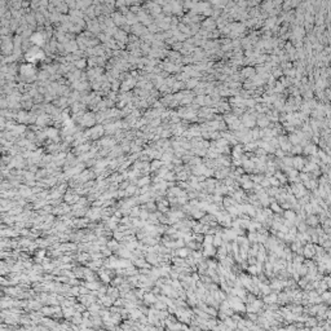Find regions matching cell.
I'll return each mask as SVG.
<instances>
[{
	"label": "cell",
	"mask_w": 331,
	"mask_h": 331,
	"mask_svg": "<svg viewBox=\"0 0 331 331\" xmlns=\"http://www.w3.org/2000/svg\"><path fill=\"white\" fill-rule=\"evenodd\" d=\"M303 254L307 259H312L313 256H316V250H314V244L312 243H307L303 247Z\"/></svg>",
	"instance_id": "cell-1"
},
{
	"label": "cell",
	"mask_w": 331,
	"mask_h": 331,
	"mask_svg": "<svg viewBox=\"0 0 331 331\" xmlns=\"http://www.w3.org/2000/svg\"><path fill=\"white\" fill-rule=\"evenodd\" d=\"M216 250L217 248H215V246L213 244H208V246H203V256H207V258H210V256H215L216 255Z\"/></svg>",
	"instance_id": "cell-2"
},
{
	"label": "cell",
	"mask_w": 331,
	"mask_h": 331,
	"mask_svg": "<svg viewBox=\"0 0 331 331\" xmlns=\"http://www.w3.org/2000/svg\"><path fill=\"white\" fill-rule=\"evenodd\" d=\"M31 42L34 43L36 47H39V45H43L45 42V38L44 35L42 34V32H36V34H34L32 36H31Z\"/></svg>",
	"instance_id": "cell-3"
},
{
	"label": "cell",
	"mask_w": 331,
	"mask_h": 331,
	"mask_svg": "<svg viewBox=\"0 0 331 331\" xmlns=\"http://www.w3.org/2000/svg\"><path fill=\"white\" fill-rule=\"evenodd\" d=\"M304 164H305V160L303 159L301 157H295L292 158V167H294L295 169H297V171H301L304 167Z\"/></svg>",
	"instance_id": "cell-4"
},
{
	"label": "cell",
	"mask_w": 331,
	"mask_h": 331,
	"mask_svg": "<svg viewBox=\"0 0 331 331\" xmlns=\"http://www.w3.org/2000/svg\"><path fill=\"white\" fill-rule=\"evenodd\" d=\"M243 126L244 127H247V128H251V127H254L256 124V120H255V118H254L252 115H250V114H246L243 117Z\"/></svg>",
	"instance_id": "cell-5"
},
{
	"label": "cell",
	"mask_w": 331,
	"mask_h": 331,
	"mask_svg": "<svg viewBox=\"0 0 331 331\" xmlns=\"http://www.w3.org/2000/svg\"><path fill=\"white\" fill-rule=\"evenodd\" d=\"M277 299H278V294H267V295H264V299H263V301H264V304H275L277 303Z\"/></svg>",
	"instance_id": "cell-6"
},
{
	"label": "cell",
	"mask_w": 331,
	"mask_h": 331,
	"mask_svg": "<svg viewBox=\"0 0 331 331\" xmlns=\"http://www.w3.org/2000/svg\"><path fill=\"white\" fill-rule=\"evenodd\" d=\"M21 73L26 76H31L35 74V69L31 65H23L22 68H21Z\"/></svg>",
	"instance_id": "cell-7"
},
{
	"label": "cell",
	"mask_w": 331,
	"mask_h": 331,
	"mask_svg": "<svg viewBox=\"0 0 331 331\" xmlns=\"http://www.w3.org/2000/svg\"><path fill=\"white\" fill-rule=\"evenodd\" d=\"M146 261H148L149 264H152V265H158V264H159V259L155 255V252H149L148 255H146Z\"/></svg>",
	"instance_id": "cell-8"
},
{
	"label": "cell",
	"mask_w": 331,
	"mask_h": 331,
	"mask_svg": "<svg viewBox=\"0 0 331 331\" xmlns=\"http://www.w3.org/2000/svg\"><path fill=\"white\" fill-rule=\"evenodd\" d=\"M283 217H285V220L294 221V220L296 219V212H295L294 210H289V208H287V210L285 211V213H283Z\"/></svg>",
	"instance_id": "cell-9"
},
{
	"label": "cell",
	"mask_w": 331,
	"mask_h": 331,
	"mask_svg": "<svg viewBox=\"0 0 331 331\" xmlns=\"http://www.w3.org/2000/svg\"><path fill=\"white\" fill-rule=\"evenodd\" d=\"M318 222H320V220H318L317 216H314L313 213L308 215V219H307V224H308V225H310L312 228H314V226H317V225H318Z\"/></svg>",
	"instance_id": "cell-10"
},
{
	"label": "cell",
	"mask_w": 331,
	"mask_h": 331,
	"mask_svg": "<svg viewBox=\"0 0 331 331\" xmlns=\"http://www.w3.org/2000/svg\"><path fill=\"white\" fill-rule=\"evenodd\" d=\"M144 301H145L146 304H154L155 301H157V296H155V294H153V292L145 294L144 295Z\"/></svg>",
	"instance_id": "cell-11"
},
{
	"label": "cell",
	"mask_w": 331,
	"mask_h": 331,
	"mask_svg": "<svg viewBox=\"0 0 331 331\" xmlns=\"http://www.w3.org/2000/svg\"><path fill=\"white\" fill-rule=\"evenodd\" d=\"M304 152H305V154H308V155H316V153H317V148H316V145L308 144V145H305Z\"/></svg>",
	"instance_id": "cell-12"
},
{
	"label": "cell",
	"mask_w": 331,
	"mask_h": 331,
	"mask_svg": "<svg viewBox=\"0 0 331 331\" xmlns=\"http://www.w3.org/2000/svg\"><path fill=\"white\" fill-rule=\"evenodd\" d=\"M102 132H104V129H102L100 126H98V127H95V128H93L92 131H91V133H92V135H91V137H93V138L100 137V136L102 135Z\"/></svg>",
	"instance_id": "cell-13"
},
{
	"label": "cell",
	"mask_w": 331,
	"mask_h": 331,
	"mask_svg": "<svg viewBox=\"0 0 331 331\" xmlns=\"http://www.w3.org/2000/svg\"><path fill=\"white\" fill-rule=\"evenodd\" d=\"M212 241H213V236H212V234H205V236H203L202 244H203V246H208V244H212Z\"/></svg>",
	"instance_id": "cell-14"
},
{
	"label": "cell",
	"mask_w": 331,
	"mask_h": 331,
	"mask_svg": "<svg viewBox=\"0 0 331 331\" xmlns=\"http://www.w3.org/2000/svg\"><path fill=\"white\" fill-rule=\"evenodd\" d=\"M256 123L259 124V127H261V128H265V127H268V124H269V118L261 117V118L258 119V122H256Z\"/></svg>",
	"instance_id": "cell-15"
},
{
	"label": "cell",
	"mask_w": 331,
	"mask_h": 331,
	"mask_svg": "<svg viewBox=\"0 0 331 331\" xmlns=\"http://www.w3.org/2000/svg\"><path fill=\"white\" fill-rule=\"evenodd\" d=\"M321 300H325L326 303H330V299H331V294H330V291L328 290H325L323 292H321Z\"/></svg>",
	"instance_id": "cell-16"
},
{
	"label": "cell",
	"mask_w": 331,
	"mask_h": 331,
	"mask_svg": "<svg viewBox=\"0 0 331 331\" xmlns=\"http://www.w3.org/2000/svg\"><path fill=\"white\" fill-rule=\"evenodd\" d=\"M162 166H163L162 160L157 159V160H154V162L152 163V166H150V169H152V171H158V169H159Z\"/></svg>",
	"instance_id": "cell-17"
},
{
	"label": "cell",
	"mask_w": 331,
	"mask_h": 331,
	"mask_svg": "<svg viewBox=\"0 0 331 331\" xmlns=\"http://www.w3.org/2000/svg\"><path fill=\"white\" fill-rule=\"evenodd\" d=\"M270 210H272L273 212H275V213H281V212H282V207L279 206V203H275V202H273V201H272Z\"/></svg>",
	"instance_id": "cell-18"
},
{
	"label": "cell",
	"mask_w": 331,
	"mask_h": 331,
	"mask_svg": "<svg viewBox=\"0 0 331 331\" xmlns=\"http://www.w3.org/2000/svg\"><path fill=\"white\" fill-rule=\"evenodd\" d=\"M243 75L248 76V78H254V76H255V70H254L252 68H246L243 70Z\"/></svg>",
	"instance_id": "cell-19"
},
{
	"label": "cell",
	"mask_w": 331,
	"mask_h": 331,
	"mask_svg": "<svg viewBox=\"0 0 331 331\" xmlns=\"http://www.w3.org/2000/svg\"><path fill=\"white\" fill-rule=\"evenodd\" d=\"M259 290H261V294H264V295H267V294H269V292H270L269 285H263V283H260V285H259Z\"/></svg>",
	"instance_id": "cell-20"
},
{
	"label": "cell",
	"mask_w": 331,
	"mask_h": 331,
	"mask_svg": "<svg viewBox=\"0 0 331 331\" xmlns=\"http://www.w3.org/2000/svg\"><path fill=\"white\" fill-rule=\"evenodd\" d=\"M268 180H269V185H272V186H279L281 184H279V181H278V179L275 176H269L268 177Z\"/></svg>",
	"instance_id": "cell-21"
},
{
	"label": "cell",
	"mask_w": 331,
	"mask_h": 331,
	"mask_svg": "<svg viewBox=\"0 0 331 331\" xmlns=\"http://www.w3.org/2000/svg\"><path fill=\"white\" fill-rule=\"evenodd\" d=\"M275 177H277V179H278V181H279V184H281V183H282V184H285V183H286V181H287V177L285 176V175L282 173V172H275Z\"/></svg>",
	"instance_id": "cell-22"
},
{
	"label": "cell",
	"mask_w": 331,
	"mask_h": 331,
	"mask_svg": "<svg viewBox=\"0 0 331 331\" xmlns=\"http://www.w3.org/2000/svg\"><path fill=\"white\" fill-rule=\"evenodd\" d=\"M305 325L307 327H313V326L317 325V321H316V318H305Z\"/></svg>",
	"instance_id": "cell-23"
},
{
	"label": "cell",
	"mask_w": 331,
	"mask_h": 331,
	"mask_svg": "<svg viewBox=\"0 0 331 331\" xmlns=\"http://www.w3.org/2000/svg\"><path fill=\"white\" fill-rule=\"evenodd\" d=\"M65 199H66V202H69V203H74V202H76V201H78V197L74 195V194H73V195H71V194H68Z\"/></svg>",
	"instance_id": "cell-24"
},
{
	"label": "cell",
	"mask_w": 331,
	"mask_h": 331,
	"mask_svg": "<svg viewBox=\"0 0 331 331\" xmlns=\"http://www.w3.org/2000/svg\"><path fill=\"white\" fill-rule=\"evenodd\" d=\"M135 265H137V267H141V268H145L146 267L145 259H137V260H135Z\"/></svg>",
	"instance_id": "cell-25"
},
{
	"label": "cell",
	"mask_w": 331,
	"mask_h": 331,
	"mask_svg": "<svg viewBox=\"0 0 331 331\" xmlns=\"http://www.w3.org/2000/svg\"><path fill=\"white\" fill-rule=\"evenodd\" d=\"M149 181H150V179L149 177H144V179H141L140 181H138V185L140 186H144V185H148Z\"/></svg>",
	"instance_id": "cell-26"
},
{
	"label": "cell",
	"mask_w": 331,
	"mask_h": 331,
	"mask_svg": "<svg viewBox=\"0 0 331 331\" xmlns=\"http://www.w3.org/2000/svg\"><path fill=\"white\" fill-rule=\"evenodd\" d=\"M186 85H188V87H189V88H193V87H197V85H198V81H197V80H195V79H190V80H189V81H188V84H186Z\"/></svg>",
	"instance_id": "cell-27"
},
{
	"label": "cell",
	"mask_w": 331,
	"mask_h": 331,
	"mask_svg": "<svg viewBox=\"0 0 331 331\" xmlns=\"http://www.w3.org/2000/svg\"><path fill=\"white\" fill-rule=\"evenodd\" d=\"M47 133H48V136H49V137H53V138H56L57 131H56V129H54V128H53V129L51 128V129H48V131H47Z\"/></svg>",
	"instance_id": "cell-28"
},
{
	"label": "cell",
	"mask_w": 331,
	"mask_h": 331,
	"mask_svg": "<svg viewBox=\"0 0 331 331\" xmlns=\"http://www.w3.org/2000/svg\"><path fill=\"white\" fill-rule=\"evenodd\" d=\"M109 247H110V250H118V243L115 241H111L109 242Z\"/></svg>",
	"instance_id": "cell-29"
},
{
	"label": "cell",
	"mask_w": 331,
	"mask_h": 331,
	"mask_svg": "<svg viewBox=\"0 0 331 331\" xmlns=\"http://www.w3.org/2000/svg\"><path fill=\"white\" fill-rule=\"evenodd\" d=\"M87 287H89V289H93V290H98V283H96V282H91V283H87Z\"/></svg>",
	"instance_id": "cell-30"
},
{
	"label": "cell",
	"mask_w": 331,
	"mask_h": 331,
	"mask_svg": "<svg viewBox=\"0 0 331 331\" xmlns=\"http://www.w3.org/2000/svg\"><path fill=\"white\" fill-rule=\"evenodd\" d=\"M109 295H110V297H115V296H118V291H117V289H110V291H109Z\"/></svg>",
	"instance_id": "cell-31"
},
{
	"label": "cell",
	"mask_w": 331,
	"mask_h": 331,
	"mask_svg": "<svg viewBox=\"0 0 331 331\" xmlns=\"http://www.w3.org/2000/svg\"><path fill=\"white\" fill-rule=\"evenodd\" d=\"M131 314H132V317L137 318V317H140V316H141V312L138 310V309H136V310H132V312H131Z\"/></svg>",
	"instance_id": "cell-32"
},
{
	"label": "cell",
	"mask_w": 331,
	"mask_h": 331,
	"mask_svg": "<svg viewBox=\"0 0 331 331\" xmlns=\"http://www.w3.org/2000/svg\"><path fill=\"white\" fill-rule=\"evenodd\" d=\"M76 66H78V68H80V69L84 68V66H85V61H84V60H79V61L76 62Z\"/></svg>",
	"instance_id": "cell-33"
},
{
	"label": "cell",
	"mask_w": 331,
	"mask_h": 331,
	"mask_svg": "<svg viewBox=\"0 0 331 331\" xmlns=\"http://www.w3.org/2000/svg\"><path fill=\"white\" fill-rule=\"evenodd\" d=\"M135 191H136L135 186H132V185L131 186H127V193H128V194H132V193H135Z\"/></svg>",
	"instance_id": "cell-34"
},
{
	"label": "cell",
	"mask_w": 331,
	"mask_h": 331,
	"mask_svg": "<svg viewBox=\"0 0 331 331\" xmlns=\"http://www.w3.org/2000/svg\"><path fill=\"white\" fill-rule=\"evenodd\" d=\"M274 153L277 154V157H278V158H283V157H285V152H283V150H275Z\"/></svg>",
	"instance_id": "cell-35"
},
{
	"label": "cell",
	"mask_w": 331,
	"mask_h": 331,
	"mask_svg": "<svg viewBox=\"0 0 331 331\" xmlns=\"http://www.w3.org/2000/svg\"><path fill=\"white\" fill-rule=\"evenodd\" d=\"M148 208L149 210H155V205L154 203H148Z\"/></svg>",
	"instance_id": "cell-36"
}]
</instances>
